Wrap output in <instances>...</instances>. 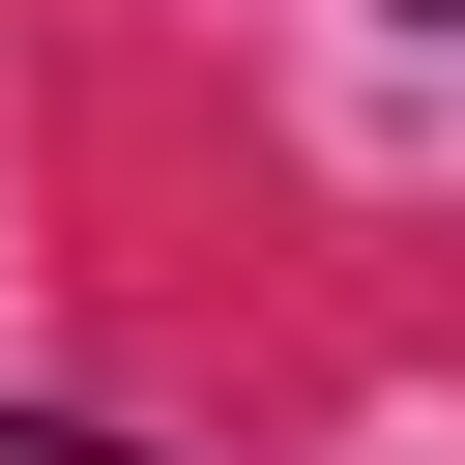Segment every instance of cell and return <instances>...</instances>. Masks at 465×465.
Instances as JSON below:
<instances>
[{"instance_id": "1", "label": "cell", "mask_w": 465, "mask_h": 465, "mask_svg": "<svg viewBox=\"0 0 465 465\" xmlns=\"http://www.w3.org/2000/svg\"><path fill=\"white\" fill-rule=\"evenodd\" d=\"M0 465H145V436H58V407H0Z\"/></svg>"}, {"instance_id": "2", "label": "cell", "mask_w": 465, "mask_h": 465, "mask_svg": "<svg viewBox=\"0 0 465 465\" xmlns=\"http://www.w3.org/2000/svg\"><path fill=\"white\" fill-rule=\"evenodd\" d=\"M407 29H465V0H407Z\"/></svg>"}]
</instances>
